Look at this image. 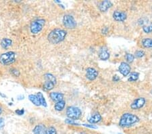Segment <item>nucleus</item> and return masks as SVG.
I'll list each match as a JSON object with an SVG mask.
<instances>
[{
  "instance_id": "obj_1",
  "label": "nucleus",
  "mask_w": 152,
  "mask_h": 134,
  "mask_svg": "<svg viewBox=\"0 0 152 134\" xmlns=\"http://www.w3.org/2000/svg\"><path fill=\"white\" fill-rule=\"evenodd\" d=\"M139 118L135 114L126 112L121 116L118 125L120 127H129L139 121Z\"/></svg>"
},
{
  "instance_id": "obj_2",
  "label": "nucleus",
  "mask_w": 152,
  "mask_h": 134,
  "mask_svg": "<svg viewBox=\"0 0 152 134\" xmlns=\"http://www.w3.org/2000/svg\"><path fill=\"white\" fill-rule=\"evenodd\" d=\"M67 35V32L64 29L55 28L51 31L47 36L48 41L52 44H58L63 42Z\"/></svg>"
},
{
  "instance_id": "obj_3",
  "label": "nucleus",
  "mask_w": 152,
  "mask_h": 134,
  "mask_svg": "<svg viewBox=\"0 0 152 134\" xmlns=\"http://www.w3.org/2000/svg\"><path fill=\"white\" fill-rule=\"evenodd\" d=\"M16 60V53L14 51H8L2 53L0 56V63L2 65L7 66L13 64Z\"/></svg>"
},
{
  "instance_id": "obj_4",
  "label": "nucleus",
  "mask_w": 152,
  "mask_h": 134,
  "mask_svg": "<svg viewBox=\"0 0 152 134\" xmlns=\"http://www.w3.org/2000/svg\"><path fill=\"white\" fill-rule=\"evenodd\" d=\"M45 20L43 18H37L30 24V31L33 34H38L42 31Z\"/></svg>"
},
{
  "instance_id": "obj_5",
  "label": "nucleus",
  "mask_w": 152,
  "mask_h": 134,
  "mask_svg": "<svg viewBox=\"0 0 152 134\" xmlns=\"http://www.w3.org/2000/svg\"><path fill=\"white\" fill-rule=\"evenodd\" d=\"M66 115L70 119L78 120L81 117L82 111L78 107L68 106L66 109Z\"/></svg>"
},
{
  "instance_id": "obj_6",
  "label": "nucleus",
  "mask_w": 152,
  "mask_h": 134,
  "mask_svg": "<svg viewBox=\"0 0 152 134\" xmlns=\"http://www.w3.org/2000/svg\"><path fill=\"white\" fill-rule=\"evenodd\" d=\"M62 22H63L64 26L66 28H69V29H73V28L76 27V24H77L74 18L72 15H70V14H66V15L64 16Z\"/></svg>"
},
{
  "instance_id": "obj_7",
  "label": "nucleus",
  "mask_w": 152,
  "mask_h": 134,
  "mask_svg": "<svg viewBox=\"0 0 152 134\" xmlns=\"http://www.w3.org/2000/svg\"><path fill=\"white\" fill-rule=\"evenodd\" d=\"M146 100L144 98L140 97L138 98H136V99L134 100L133 102L130 104V108L132 110H139L141 108L144 106V105L145 104Z\"/></svg>"
},
{
  "instance_id": "obj_8",
  "label": "nucleus",
  "mask_w": 152,
  "mask_h": 134,
  "mask_svg": "<svg viewBox=\"0 0 152 134\" xmlns=\"http://www.w3.org/2000/svg\"><path fill=\"white\" fill-rule=\"evenodd\" d=\"M118 71L123 76L126 77L129 75L130 71H131V68H130V66L127 62H121L120 64L119 65Z\"/></svg>"
},
{
  "instance_id": "obj_9",
  "label": "nucleus",
  "mask_w": 152,
  "mask_h": 134,
  "mask_svg": "<svg viewBox=\"0 0 152 134\" xmlns=\"http://www.w3.org/2000/svg\"><path fill=\"white\" fill-rule=\"evenodd\" d=\"M112 17L114 20L117 21V22H123L127 18V14L124 11L115 10L112 14Z\"/></svg>"
},
{
  "instance_id": "obj_10",
  "label": "nucleus",
  "mask_w": 152,
  "mask_h": 134,
  "mask_svg": "<svg viewBox=\"0 0 152 134\" xmlns=\"http://www.w3.org/2000/svg\"><path fill=\"white\" fill-rule=\"evenodd\" d=\"M98 71L92 67H89L86 70V77L88 79L89 81H94L98 77Z\"/></svg>"
},
{
  "instance_id": "obj_11",
  "label": "nucleus",
  "mask_w": 152,
  "mask_h": 134,
  "mask_svg": "<svg viewBox=\"0 0 152 134\" xmlns=\"http://www.w3.org/2000/svg\"><path fill=\"white\" fill-rule=\"evenodd\" d=\"M113 6V3L111 2L110 1L108 0H105V1H101L98 6V8H99V11L101 12H107L112 6Z\"/></svg>"
},
{
  "instance_id": "obj_12",
  "label": "nucleus",
  "mask_w": 152,
  "mask_h": 134,
  "mask_svg": "<svg viewBox=\"0 0 152 134\" xmlns=\"http://www.w3.org/2000/svg\"><path fill=\"white\" fill-rule=\"evenodd\" d=\"M99 58L101 60H108L110 57V53L109 52L108 48L106 47H102L101 48V49L99 50Z\"/></svg>"
},
{
  "instance_id": "obj_13",
  "label": "nucleus",
  "mask_w": 152,
  "mask_h": 134,
  "mask_svg": "<svg viewBox=\"0 0 152 134\" xmlns=\"http://www.w3.org/2000/svg\"><path fill=\"white\" fill-rule=\"evenodd\" d=\"M33 134H47V128L43 124H39L33 130Z\"/></svg>"
},
{
  "instance_id": "obj_14",
  "label": "nucleus",
  "mask_w": 152,
  "mask_h": 134,
  "mask_svg": "<svg viewBox=\"0 0 152 134\" xmlns=\"http://www.w3.org/2000/svg\"><path fill=\"white\" fill-rule=\"evenodd\" d=\"M49 96L52 100L57 102L64 100V94H62V93L51 92L49 94Z\"/></svg>"
},
{
  "instance_id": "obj_15",
  "label": "nucleus",
  "mask_w": 152,
  "mask_h": 134,
  "mask_svg": "<svg viewBox=\"0 0 152 134\" xmlns=\"http://www.w3.org/2000/svg\"><path fill=\"white\" fill-rule=\"evenodd\" d=\"M101 119H102V117H101V115L97 112V113H95L93 115L91 116L88 119V121L91 124H95V123L100 122Z\"/></svg>"
},
{
  "instance_id": "obj_16",
  "label": "nucleus",
  "mask_w": 152,
  "mask_h": 134,
  "mask_svg": "<svg viewBox=\"0 0 152 134\" xmlns=\"http://www.w3.org/2000/svg\"><path fill=\"white\" fill-rule=\"evenodd\" d=\"M0 45L3 49H8L9 47H10L12 45V41L10 39L3 38L1 39Z\"/></svg>"
},
{
  "instance_id": "obj_17",
  "label": "nucleus",
  "mask_w": 152,
  "mask_h": 134,
  "mask_svg": "<svg viewBox=\"0 0 152 134\" xmlns=\"http://www.w3.org/2000/svg\"><path fill=\"white\" fill-rule=\"evenodd\" d=\"M141 44L145 48H152V38H143L141 41Z\"/></svg>"
},
{
  "instance_id": "obj_18",
  "label": "nucleus",
  "mask_w": 152,
  "mask_h": 134,
  "mask_svg": "<svg viewBox=\"0 0 152 134\" xmlns=\"http://www.w3.org/2000/svg\"><path fill=\"white\" fill-rule=\"evenodd\" d=\"M55 83H53L51 81H49V80H45V82L43 84V89L46 91H49L51 90V89H53V87H55Z\"/></svg>"
},
{
  "instance_id": "obj_19",
  "label": "nucleus",
  "mask_w": 152,
  "mask_h": 134,
  "mask_svg": "<svg viewBox=\"0 0 152 134\" xmlns=\"http://www.w3.org/2000/svg\"><path fill=\"white\" fill-rule=\"evenodd\" d=\"M28 99H29V100L33 104H35V106H41V103H40V102H39V100L37 95L30 94V95L28 96Z\"/></svg>"
},
{
  "instance_id": "obj_20",
  "label": "nucleus",
  "mask_w": 152,
  "mask_h": 134,
  "mask_svg": "<svg viewBox=\"0 0 152 134\" xmlns=\"http://www.w3.org/2000/svg\"><path fill=\"white\" fill-rule=\"evenodd\" d=\"M139 78V73L137 72H132L128 75V81L129 82L137 81Z\"/></svg>"
},
{
  "instance_id": "obj_21",
  "label": "nucleus",
  "mask_w": 152,
  "mask_h": 134,
  "mask_svg": "<svg viewBox=\"0 0 152 134\" xmlns=\"http://www.w3.org/2000/svg\"><path fill=\"white\" fill-rule=\"evenodd\" d=\"M65 105H66V102L64 100L58 102L55 104L54 108L55 110L57 111H62L63 110L64 108H65Z\"/></svg>"
},
{
  "instance_id": "obj_22",
  "label": "nucleus",
  "mask_w": 152,
  "mask_h": 134,
  "mask_svg": "<svg viewBox=\"0 0 152 134\" xmlns=\"http://www.w3.org/2000/svg\"><path fill=\"white\" fill-rule=\"evenodd\" d=\"M37 97H38L39 100V102H40L41 103V105L44 107H46L47 106V102H46V100L44 98V96L43 95V94L41 92H38L37 94Z\"/></svg>"
},
{
  "instance_id": "obj_23",
  "label": "nucleus",
  "mask_w": 152,
  "mask_h": 134,
  "mask_svg": "<svg viewBox=\"0 0 152 134\" xmlns=\"http://www.w3.org/2000/svg\"><path fill=\"white\" fill-rule=\"evenodd\" d=\"M135 55L132 54V53H126V54H125V59H126V61H127L128 63H132V62H133L134 60H135Z\"/></svg>"
},
{
  "instance_id": "obj_24",
  "label": "nucleus",
  "mask_w": 152,
  "mask_h": 134,
  "mask_svg": "<svg viewBox=\"0 0 152 134\" xmlns=\"http://www.w3.org/2000/svg\"><path fill=\"white\" fill-rule=\"evenodd\" d=\"M142 28L145 33L149 34L152 33V22H150L149 25H143Z\"/></svg>"
},
{
  "instance_id": "obj_25",
  "label": "nucleus",
  "mask_w": 152,
  "mask_h": 134,
  "mask_svg": "<svg viewBox=\"0 0 152 134\" xmlns=\"http://www.w3.org/2000/svg\"><path fill=\"white\" fill-rule=\"evenodd\" d=\"M44 78L45 79V80H49V81H51L56 84V79H55V77L52 74L46 73V74L44 75Z\"/></svg>"
},
{
  "instance_id": "obj_26",
  "label": "nucleus",
  "mask_w": 152,
  "mask_h": 134,
  "mask_svg": "<svg viewBox=\"0 0 152 134\" xmlns=\"http://www.w3.org/2000/svg\"><path fill=\"white\" fill-rule=\"evenodd\" d=\"M135 56L136 58H143L145 56V51H143V50H137L135 52Z\"/></svg>"
},
{
  "instance_id": "obj_27",
  "label": "nucleus",
  "mask_w": 152,
  "mask_h": 134,
  "mask_svg": "<svg viewBox=\"0 0 152 134\" xmlns=\"http://www.w3.org/2000/svg\"><path fill=\"white\" fill-rule=\"evenodd\" d=\"M47 134H57L56 129L53 126L49 127L47 129Z\"/></svg>"
},
{
  "instance_id": "obj_28",
  "label": "nucleus",
  "mask_w": 152,
  "mask_h": 134,
  "mask_svg": "<svg viewBox=\"0 0 152 134\" xmlns=\"http://www.w3.org/2000/svg\"><path fill=\"white\" fill-rule=\"evenodd\" d=\"M65 123H67V124H68V125H74V126L80 125L78 124V123H77L76 122H75L74 120H72V119H66Z\"/></svg>"
},
{
  "instance_id": "obj_29",
  "label": "nucleus",
  "mask_w": 152,
  "mask_h": 134,
  "mask_svg": "<svg viewBox=\"0 0 152 134\" xmlns=\"http://www.w3.org/2000/svg\"><path fill=\"white\" fill-rule=\"evenodd\" d=\"M11 71V73L14 77H19L20 76V72L18 71L17 70V69H12L10 70Z\"/></svg>"
},
{
  "instance_id": "obj_30",
  "label": "nucleus",
  "mask_w": 152,
  "mask_h": 134,
  "mask_svg": "<svg viewBox=\"0 0 152 134\" xmlns=\"http://www.w3.org/2000/svg\"><path fill=\"white\" fill-rule=\"evenodd\" d=\"M5 125V121L3 118H0V130H1L4 127Z\"/></svg>"
},
{
  "instance_id": "obj_31",
  "label": "nucleus",
  "mask_w": 152,
  "mask_h": 134,
  "mask_svg": "<svg viewBox=\"0 0 152 134\" xmlns=\"http://www.w3.org/2000/svg\"><path fill=\"white\" fill-rule=\"evenodd\" d=\"M108 31H109V28L107 27V26H104V27L101 29V33L104 35H107V34L108 33Z\"/></svg>"
},
{
  "instance_id": "obj_32",
  "label": "nucleus",
  "mask_w": 152,
  "mask_h": 134,
  "mask_svg": "<svg viewBox=\"0 0 152 134\" xmlns=\"http://www.w3.org/2000/svg\"><path fill=\"white\" fill-rule=\"evenodd\" d=\"M82 125L87 127L91 128V129H97V127L96 125H94L93 124H83Z\"/></svg>"
},
{
  "instance_id": "obj_33",
  "label": "nucleus",
  "mask_w": 152,
  "mask_h": 134,
  "mask_svg": "<svg viewBox=\"0 0 152 134\" xmlns=\"http://www.w3.org/2000/svg\"><path fill=\"white\" fill-rule=\"evenodd\" d=\"M15 112L18 115H22L24 113V109H18V110H16Z\"/></svg>"
},
{
  "instance_id": "obj_34",
  "label": "nucleus",
  "mask_w": 152,
  "mask_h": 134,
  "mask_svg": "<svg viewBox=\"0 0 152 134\" xmlns=\"http://www.w3.org/2000/svg\"><path fill=\"white\" fill-rule=\"evenodd\" d=\"M120 79V77L118 75H114L113 77V78H112V80H113V81H114V82L119 81Z\"/></svg>"
},
{
  "instance_id": "obj_35",
  "label": "nucleus",
  "mask_w": 152,
  "mask_h": 134,
  "mask_svg": "<svg viewBox=\"0 0 152 134\" xmlns=\"http://www.w3.org/2000/svg\"><path fill=\"white\" fill-rule=\"evenodd\" d=\"M1 112H2V108H1V107H0V115L1 114Z\"/></svg>"
},
{
  "instance_id": "obj_36",
  "label": "nucleus",
  "mask_w": 152,
  "mask_h": 134,
  "mask_svg": "<svg viewBox=\"0 0 152 134\" xmlns=\"http://www.w3.org/2000/svg\"><path fill=\"white\" fill-rule=\"evenodd\" d=\"M79 134H87V133H86L85 132H80Z\"/></svg>"
},
{
  "instance_id": "obj_37",
  "label": "nucleus",
  "mask_w": 152,
  "mask_h": 134,
  "mask_svg": "<svg viewBox=\"0 0 152 134\" xmlns=\"http://www.w3.org/2000/svg\"><path fill=\"white\" fill-rule=\"evenodd\" d=\"M151 94H152V90H151Z\"/></svg>"
},
{
  "instance_id": "obj_38",
  "label": "nucleus",
  "mask_w": 152,
  "mask_h": 134,
  "mask_svg": "<svg viewBox=\"0 0 152 134\" xmlns=\"http://www.w3.org/2000/svg\"><path fill=\"white\" fill-rule=\"evenodd\" d=\"M118 134H122V133H118Z\"/></svg>"
},
{
  "instance_id": "obj_39",
  "label": "nucleus",
  "mask_w": 152,
  "mask_h": 134,
  "mask_svg": "<svg viewBox=\"0 0 152 134\" xmlns=\"http://www.w3.org/2000/svg\"><path fill=\"white\" fill-rule=\"evenodd\" d=\"M151 9H152V8H151Z\"/></svg>"
}]
</instances>
